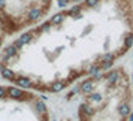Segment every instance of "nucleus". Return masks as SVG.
<instances>
[{"label": "nucleus", "instance_id": "obj_3", "mask_svg": "<svg viewBox=\"0 0 133 121\" xmlns=\"http://www.w3.org/2000/svg\"><path fill=\"white\" fill-rule=\"evenodd\" d=\"M0 121H51V114L39 93L6 82L0 85Z\"/></svg>", "mask_w": 133, "mask_h": 121}, {"label": "nucleus", "instance_id": "obj_6", "mask_svg": "<svg viewBox=\"0 0 133 121\" xmlns=\"http://www.w3.org/2000/svg\"><path fill=\"white\" fill-rule=\"evenodd\" d=\"M3 41H5V36H3V33L0 31V52H2V49H3Z\"/></svg>", "mask_w": 133, "mask_h": 121}, {"label": "nucleus", "instance_id": "obj_1", "mask_svg": "<svg viewBox=\"0 0 133 121\" xmlns=\"http://www.w3.org/2000/svg\"><path fill=\"white\" fill-rule=\"evenodd\" d=\"M132 45V0H81L3 46L0 75L8 84L55 94L115 66Z\"/></svg>", "mask_w": 133, "mask_h": 121}, {"label": "nucleus", "instance_id": "obj_2", "mask_svg": "<svg viewBox=\"0 0 133 121\" xmlns=\"http://www.w3.org/2000/svg\"><path fill=\"white\" fill-rule=\"evenodd\" d=\"M75 87L76 121H130L133 81L123 66H112Z\"/></svg>", "mask_w": 133, "mask_h": 121}, {"label": "nucleus", "instance_id": "obj_4", "mask_svg": "<svg viewBox=\"0 0 133 121\" xmlns=\"http://www.w3.org/2000/svg\"><path fill=\"white\" fill-rule=\"evenodd\" d=\"M54 0H0V31L18 36L49 15Z\"/></svg>", "mask_w": 133, "mask_h": 121}, {"label": "nucleus", "instance_id": "obj_7", "mask_svg": "<svg viewBox=\"0 0 133 121\" xmlns=\"http://www.w3.org/2000/svg\"><path fill=\"white\" fill-rule=\"evenodd\" d=\"M132 3H133V0H132Z\"/></svg>", "mask_w": 133, "mask_h": 121}, {"label": "nucleus", "instance_id": "obj_5", "mask_svg": "<svg viewBox=\"0 0 133 121\" xmlns=\"http://www.w3.org/2000/svg\"><path fill=\"white\" fill-rule=\"evenodd\" d=\"M54 2H57L61 8H64V6H69V5H73V3H78L81 0H54Z\"/></svg>", "mask_w": 133, "mask_h": 121}]
</instances>
